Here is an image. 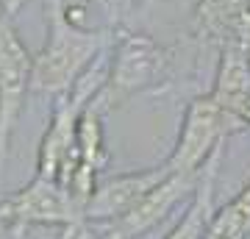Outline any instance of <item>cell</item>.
Here are the masks:
<instances>
[{"instance_id":"cell-1","label":"cell","mask_w":250,"mask_h":239,"mask_svg":"<svg viewBox=\"0 0 250 239\" xmlns=\"http://www.w3.org/2000/svg\"><path fill=\"white\" fill-rule=\"evenodd\" d=\"M47 39L34 56V92L59 98L106 53L108 31H86L64 17L62 3L47 0Z\"/></svg>"},{"instance_id":"cell-2","label":"cell","mask_w":250,"mask_h":239,"mask_svg":"<svg viewBox=\"0 0 250 239\" xmlns=\"http://www.w3.org/2000/svg\"><path fill=\"white\" fill-rule=\"evenodd\" d=\"M233 131H239V123L211 95L189 100L178 128V139L172 145V153L167 156L164 167L175 175L197 178L203 164L214 156V151L223 148Z\"/></svg>"},{"instance_id":"cell-3","label":"cell","mask_w":250,"mask_h":239,"mask_svg":"<svg viewBox=\"0 0 250 239\" xmlns=\"http://www.w3.org/2000/svg\"><path fill=\"white\" fill-rule=\"evenodd\" d=\"M164 70H167V56L156 39H150L147 34H136V31H123L111 44L108 78L100 92L106 109L123 106L134 95L156 87Z\"/></svg>"},{"instance_id":"cell-4","label":"cell","mask_w":250,"mask_h":239,"mask_svg":"<svg viewBox=\"0 0 250 239\" xmlns=\"http://www.w3.org/2000/svg\"><path fill=\"white\" fill-rule=\"evenodd\" d=\"M0 225L14 231L25 225H62L64 239H70L81 231L83 220L62 181L34 175L22 189L0 200Z\"/></svg>"},{"instance_id":"cell-5","label":"cell","mask_w":250,"mask_h":239,"mask_svg":"<svg viewBox=\"0 0 250 239\" xmlns=\"http://www.w3.org/2000/svg\"><path fill=\"white\" fill-rule=\"evenodd\" d=\"M28 92H34V56L11 28V20L0 17V178Z\"/></svg>"},{"instance_id":"cell-6","label":"cell","mask_w":250,"mask_h":239,"mask_svg":"<svg viewBox=\"0 0 250 239\" xmlns=\"http://www.w3.org/2000/svg\"><path fill=\"white\" fill-rule=\"evenodd\" d=\"M195 186H197V178L170 173L159 186H153L134 209H128L123 217L108 222V228L103 231L100 239H136V237H142V234H147V231H153L175 209V203H178L181 197L195 192Z\"/></svg>"},{"instance_id":"cell-7","label":"cell","mask_w":250,"mask_h":239,"mask_svg":"<svg viewBox=\"0 0 250 239\" xmlns=\"http://www.w3.org/2000/svg\"><path fill=\"white\" fill-rule=\"evenodd\" d=\"M170 175V170L164 167H147L136 173H123V175L108 178L106 184H100L86 206V222H111L123 217L128 209H134L153 186H159L164 178Z\"/></svg>"},{"instance_id":"cell-8","label":"cell","mask_w":250,"mask_h":239,"mask_svg":"<svg viewBox=\"0 0 250 239\" xmlns=\"http://www.w3.org/2000/svg\"><path fill=\"white\" fill-rule=\"evenodd\" d=\"M248 92H250V22L242 25L233 36H228L225 44L220 47L214 87H211L208 95L231 114Z\"/></svg>"},{"instance_id":"cell-9","label":"cell","mask_w":250,"mask_h":239,"mask_svg":"<svg viewBox=\"0 0 250 239\" xmlns=\"http://www.w3.org/2000/svg\"><path fill=\"white\" fill-rule=\"evenodd\" d=\"M250 22V0H197L192 11L195 36L208 47H223L242 25Z\"/></svg>"},{"instance_id":"cell-10","label":"cell","mask_w":250,"mask_h":239,"mask_svg":"<svg viewBox=\"0 0 250 239\" xmlns=\"http://www.w3.org/2000/svg\"><path fill=\"white\" fill-rule=\"evenodd\" d=\"M223 148L214 151V156L203 164L200 175H197L195 192L189 197L187 212H184L178 225L164 239H206L208 237V228H211V220H214V181H217V167L223 161Z\"/></svg>"},{"instance_id":"cell-11","label":"cell","mask_w":250,"mask_h":239,"mask_svg":"<svg viewBox=\"0 0 250 239\" xmlns=\"http://www.w3.org/2000/svg\"><path fill=\"white\" fill-rule=\"evenodd\" d=\"M206 239H250V181L242 186L231 203L214 212Z\"/></svg>"},{"instance_id":"cell-12","label":"cell","mask_w":250,"mask_h":239,"mask_svg":"<svg viewBox=\"0 0 250 239\" xmlns=\"http://www.w3.org/2000/svg\"><path fill=\"white\" fill-rule=\"evenodd\" d=\"M231 114H233V120L239 123V128H250V92L236 103V109H233Z\"/></svg>"},{"instance_id":"cell-13","label":"cell","mask_w":250,"mask_h":239,"mask_svg":"<svg viewBox=\"0 0 250 239\" xmlns=\"http://www.w3.org/2000/svg\"><path fill=\"white\" fill-rule=\"evenodd\" d=\"M28 0H0V17L3 20H14L20 11L25 9Z\"/></svg>"}]
</instances>
